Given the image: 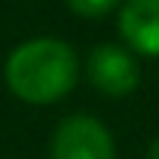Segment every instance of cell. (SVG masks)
I'll use <instances>...</instances> for the list:
<instances>
[{"label":"cell","instance_id":"5b68a950","mask_svg":"<svg viewBox=\"0 0 159 159\" xmlns=\"http://www.w3.org/2000/svg\"><path fill=\"white\" fill-rule=\"evenodd\" d=\"M77 15H85V18H100L106 15L109 9L118 6V0H65Z\"/></svg>","mask_w":159,"mask_h":159},{"label":"cell","instance_id":"7a4b0ae2","mask_svg":"<svg viewBox=\"0 0 159 159\" xmlns=\"http://www.w3.org/2000/svg\"><path fill=\"white\" fill-rule=\"evenodd\" d=\"M50 159H115V142L97 118L68 115L53 133Z\"/></svg>","mask_w":159,"mask_h":159},{"label":"cell","instance_id":"6da1fadb","mask_svg":"<svg viewBox=\"0 0 159 159\" xmlns=\"http://www.w3.org/2000/svg\"><path fill=\"white\" fill-rule=\"evenodd\" d=\"M80 80L74 47L59 39H30L6 59V85L24 103H56Z\"/></svg>","mask_w":159,"mask_h":159},{"label":"cell","instance_id":"277c9868","mask_svg":"<svg viewBox=\"0 0 159 159\" xmlns=\"http://www.w3.org/2000/svg\"><path fill=\"white\" fill-rule=\"evenodd\" d=\"M118 30L136 53L159 56V0H124Z\"/></svg>","mask_w":159,"mask_h":159},{"label":"cell","instance_id":"3957f363","mask_svg":"<svg viewBox=\"0 0 159 159\" xmlns=\"http://www.w3.org/2000/svg\"><path fill=\"white\" fill-rule=\"evenodd\" d=\"M85 74L91 85L100 94L109 97H124L139 85V62L127 47L118 44H97L89 53L85 62Z\"/></svg>","mask_w":159,"mask_h":159},{"label":"cell","instance_id":"8992f818","mask_svg":"<svg viewBox=\"0 0 159 159\" xmlns=\"http://www.w3.org/2000/svg\"><path fill=\"white\" fill-rule=\"evenodd\" d=\"M148 159H159V136L150 142V148H148Z\"/></svg>","mask_w":159,"mask_h":159}]
</instances>
